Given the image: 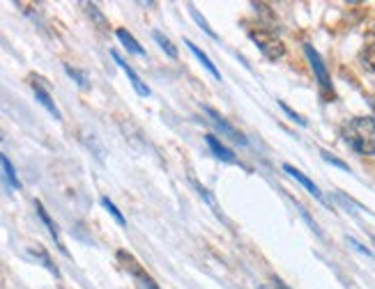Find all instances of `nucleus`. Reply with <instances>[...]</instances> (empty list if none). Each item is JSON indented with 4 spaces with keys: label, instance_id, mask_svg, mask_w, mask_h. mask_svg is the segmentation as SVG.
<instances>
[{
    "label": "nucleus",
    "instance_id": "f257e3e1",
    "mask_svg": "<svg viewBox=\"0 0 375 289\" xmlns=\"http://www.w3.org/2000/svg\"><path fill=\"white\" fill-rule=\"evenodd\" d=\"M343 140L364 156H375V120L354 117L343 127Z\"/></svg>",
    "mask_w": 375,
    "mask_h": 289
},
{
    "label": "nucleus",
    "instance_id": "f03ea898",
    "mask_svg": "<svg viewBox=\"0 0 375 289\" xmlns=\"http://www.w3.org/2000/svg\"><path fill=\"white\" fill-rule=\"evenodd\" d=\"M249 37L258 48H261V53L265 55V58L281 60L285 55V44L276 32L265 30V28H254V30H249Z\"/></svg>",
    "mask_w": 375,
    "mask_h": 289
},
{
    "label": "nucleus",
    "instance_id": "7ed1b4c3",
    "mask_svg": "<svg viewBox=\"0 0 375 289\" xmlns=\"http://www.w3.org/2000/svg\"><path fill=\"white\" fill-rule=\"evenodd\" d=\"M304 53H306V60L311 62V69H313V74H316V78H318V83H320V87H323L327 94H332V92H334V87H332L330 72H327V67H325V60L320 58V53H318L311 44H306V46H304Z\"/></svg>",
    "mask_w": 375,
    "mask_h": 289
},
{
    "label": "nucleus",
    "instance_id": "20e7f679",
    "mask_svg": "<svg viewBox=\"0 0 375 289\" xmlns=\"http://www.w3.org/2000/svg\"><path fill=\"white\" fill-rule=\"evenodd\" d=\"M118 259L122 261V268H125L127 273H132L134 278L139 280L145 289H159V287H156V282L145 273V268H143V266L139 264V261H136L134 255H129L127 250H120V253H118Z\"/></svg>",
    "mask_w": 375,
    "mask_h": 289
},
{
    "label": "nucleus",
    "instance_id": "39448f33",
    "mask_svg": "<svg viewBox=\"0 0 375 289\" xmlns=\"http://www.w3.org/2000/svg\"><path fill=\"white\" fill-rule=\"evenodd\" d=\"M205 113L210 115V120H212L214 122V127L216 129H219L221 131V133H226L228 138H233V140L235 142H240V144H247V138H244V133H242V131H237L235 127H233V124H228L226 120H223V117L219 115V113H216V110L214 108H210V106H205Z\"/></svg>",
    "mask_w": 375,
    "mask_h": 289
},
{
    "label": "nucleus",
    "instance_id": "423d86ee",
    "mask_svg": "<svg viewBox=\"0 0 375 289\" xmlns=\"http://www.w3.org/2000/svg\"><path fill=\"white\" fill-rule=\"evenodd\" d=\"M111 55H113L115 65H118V67L122 69V72L127 74V78L132 81V85H134V89H136V92H139L141 96H150V87H148L145 83H143V81L139 78V76H136V72H134V69H132V65H129V62H125V60H122V58H120V53H115V51H113Z\"/></svg>",
    "mask_w": 375,
    "mask_h": 289
},
{
    "label": "nucleus",
    "instance_id": "0eeeda50",
    "mask_svg": "<svg viewBox=\"0 0 375 289\" xmlns=\"http://www.w3.org/2000/svg\"><path fill=\"white\" fill-rule=\"evenodd\" d=\"M283 170H285V175H290L292 179H295V182H299V184H302L304 189L309 191L313 197H316V200H320V202H323V193H320V189H318V186L313 184L311 179L304 175V172H299L297 168H292V165H288V163L283 165Z\"/></svg>",
    "mask_w": 375,
    "mask_h": 289
},
{
    "label": "nucleus",
    "instance_id": "6e6552de",
    "mask_svg": "<svg viewBox=\"0 0 375 289\" xmlns=\"http://www.w3.org/2000/svg\"><path fill=\"white\" fill-rule=\"evenodd\" d=\"M205 140H207V147L214 151V156L216 158H221V161H226V163H235V154H233V149H228L226 144H223L219 138L212 136V133H207L205 136Z\"/></svg>",
    "mask_w": 375,
    "mask_h": 289
},
{
    "label": "nucleus",
    "instance_id": "1a4fd4ad",
    "mask_svg": "<svg viewBox=\"0 0 375 289\" xmlns=\"http://www.w3.org/2000/svg\"><path fill=\"white\" fill-rule=\"evenodd\" d=\"M115 37H118V39L122 41V46H125L129 53H134V55H145V48H143V46L139 44V39H136L129 30H125V28H118V30H115Z\"/></svg>",
    "mask_w": 375,
    "mask_h": 289
},
{
    "label": "nucleus",
    "instance_id": "9d476101",
    "mask_svg": "<svg viewBox=\"0 0 375 289\" xmlns=\"http://www.w3.org/2000/svg\"><path fill=\"white\" fill-rule=\"evenodd\" d=\"M35 209H37V216L42 218V223H44L46 227H49L51 237H53V241H56V244L60 246V250H63V253H67V250H65V246H63V241H60V230H58V225L53 223V218L49 216V211L44 209V206H42V202H35Z\"/></svg>",
    "mask_w": 375,
    "mask_h": 289
},
{
    "label": "nucleus",
    "instance_id": "9b49d317",
    "mask_svg": "<svg viewBox=\"0 0 375 289\" xmlns=\"http://www.w3.org/2000/svg\"><path fill=\"white\" fill-rule=\"evenodd\" d=\"M184 44H187L189 48H192V53L196 55V60H199V62H201V65H203V67H205V69H207V72H210V74H212V76H214V78H216V81H221V74H219V69H216V67H214V62H212V60H210V58H207V55H205V53H203V48H199V46H196V44H194V41H192V39H184Z\"/></svg>",
    "mask_w": 375,
    "mask_h": 289
},
{
    "label": "nucleus",
    "instance_id": "f8f14e48",
    "mask_svg": "<svg viewBox=\"0 0 375 289\" xmlns=\"http://www.w3.org/2000/svg\"><path fill=\"white\" fill-rule=\"evenodd\" d=\"M32 92H35V96H37V101L42 103V106L49 110V113L56 117V120H60V110L56 108V103H53V99H51V94L46 92V89L42 87V85H32Z\"/></svg>",
    "mask_w": 375,
    "mask_h": 289
},
{
    "label": "nucleus",
    "instance_id": "ddd939ff",
    "mask_svg": "<svg viewBox=\"0 0 375 289\" xmlns=\"http://www.w3.org/2000/svg\"><path fill=\"white\" fill-rule=\"evenodd\" d=\"M152 39L156 41V44H159V48H163V53H166L168 58H173V60L177 58V48H175L173 41H170V39L166 37V34L159 32V30H154V32H152Z\"/></svg>",
    "mask_w": 375,
    "mask_h": 289
},
{
    "label": "nucleus",
    "instance_id": "4468645a",
    "mask_svg": "<svg viewBox=\"0 0 375 289\" xmlns=\"http://www.w3.org/2000/svg\"><path fill=\"white\" fill-rule=\"evenodd\" d=\"M30 255H35V257H37L39 261H42V264H44L46 268H49V271H51L53 275H56V278H60V271L56 268V264H53V259L49 257V253H46L44 248H39V246H32V248H30Z\"/></svg>",
    "mask_w": 375,
    "mask_h": 289
},
{
    "label": "nucleus",
    "instance_id": "2eb2a0df",
    "mask_svg": "<svg viewBox=\"0 0 375 289\" xmlns=\"http://www.w3.org/2000/svg\"><path fill=\"white\" fill-rule=\"evenodd\" d=\"M83 10H85L88 17H90V19L94 21V25H97L99 30H106V28H108V21H106L104 14H101V12L97 10V5H92V3H83Z\"/></svg>",
    "mask_w": 375,
    "mask_h": 289
},
{
    "label": "nucleus",
    "instance_id": "dca6fc26",
    "mask_svg": "<svg viewBox=\"0 0 375 289\" xmlns=\"http://www.w3.org/2000/svg\"><path fill=\"white\" fill-rule=\"evenodd\" d=\"M0 165H3V170H5V175H8V182L14 186V189H19L21 186V182H19V177H17V170H14V165L10 163V158L5 156V154H0Z\"/></svg>",
    "mask_w": 375,
    "mask_h": 289
},
{
    "label": "nucleus",
    "instance_id": "f3484780",
    "mask_svg": "<svg viewBox=\"0 0 375 289\" xmlns=\"http://www.w3.org/2000/svg\"><path fill=\"white\" fill-rule=\"evenodd\" d=\"M192 184H194V189H196V191H199V193H201V197H203V200H205V202H207L210 206H212V209H214V213H216V216H219V218H223V213H221V209H219V204H216V202H214V197H212V195H210V191H205V189H203V186H201V182H196V179H192Z\"/></svg>",
    "mask_w": 375,
    "mask_h": 289
},
{
    "label": "nucleus",
    "instance_id": "a211bd4d",
    "mask_svg": "<svg viewBox=\"0 0 375 289\" xmlns=\"http://www.w3.org/2000/svg\"><path fill=\"white\" fill-rule=\"evenodd\" d=\"M189 10H192V19H194L196 23H199V25L203 28V32H205V34H210V37H214V39H216V32L212 30V28H210V23H207V21H205V17H203V14H201L199 10H196L194 5L189 7Z\"/></svg>",
    "mask_w": 375,
    "mask_h": 289
},
{
    "label": "nucleus",
    "instance_id": "6ab92c4d",
    "mask_svg": "<svg viewBox=\"0 0 375 289\" xmlns=\"http://www.w3.org/2000/svg\"><path fill=\"white\" fill-rule=\"evenodd\" d=\"M101 206H106V209H108V213H111V216L115 218V223H120L122 227L127 225L125 216H122V213H120V209H118V206H115V204H113V202H111V200H108V197H101Z\"/></svg>",
    "mask_w": 375,
    "mask_h": 289
},
{
    "label": "nucleus",
    "instance_id": "aec40b11",
    "mask_svg": "<svg viewBox=\"0 0 375 289\" xmlns=\"http://www.w3.org/2000/svg\"><path fill=\"white\" fill-rule=\"evenodd\" d=\"M361 60H364V65L371 69V72H375V44L364 48V53H361Z\"/></svg>",
    "mask_w": 375,
    "mask_h": 289
},
{
    "label": "nucleus",
    "instance_id": "412c9836",
    "mask_svg": "<svg viewBox=\"0 0 375 289\" xmlns=\"http://www.w3.org/2000/svg\"><path fill=\"white\" fill-rule=\"evenodd\" d=\"M65 72H67V74H70V76H72V78H74V81H77V83H79V85H81V87H88V76H85L83 72H79V69H74V67H70V65H67V67H65Z\"/></svg>",
    "mask_w": 375,
    "mask_h": 289
},
{
    "label": "nucleus",
    "instance_id": "4be33fe9",
    "mask_svg": "<svg viewBox=\"0 0 375 289\" xmlns=\"http://www.w3.org/2000/svg\"><path fill=\"white\" fill-rule=\"evenodd\" d=\"M278 106H281V110H283V113H285V115H288V117H290V120H295V122L299 124V127H306V120H304V117H302V115H299V113H295V110H292V108H288V103H283V101H278Z\"/></svg>",
    "mask_w": 375,
    "mask_h": 289
},
{
    "label": "nucleus",
    "instance_id": "5701e85b",
    "mask_svg": "<svg viewBox=\"0 0 375 289\" xmlns=\"http://www.w3.org/2000/svg\"><path fill=\"white\" fill-rule=\"evenodd\" d=\"M320 154H323V158H325V161L327 163H332V165H336V168H341V170H345V172H350V168H347V163H343V161H341V158H336V156H334V154H330V151H320Z\"/></svg>",
    "mask_w": 375,
    "mask_h": 289
},
{
    "label": "nucleus",
    "instance_id": "b1692460",
    "mask_svg": "<svg viewBox=\"0 0 375 289\" xmlns=\"http://www.w3.org/2000/svg\"><path fill=\"white\" fill-rule=\"evenodd\" d=\"M347 241H350V246H354V248H357L359 253H364V255H368V257H371V250H366V248L361 246L359 241H354V239H347Z\"/></svg>",
    "mask_w": 375,
    "mask_h": 289
},
{
    "label": "nucleus",
    "instance_id": "393cba45",
    "mask_svg": "<svg viewBox=\"0 0 375 289\" xmlns=\"http://www.w3.org/2000/svg\"><path fill=\"white\" fill-rule=\"evenodd\" d=\"M272 289H290V287H288V285H283V282L278 280V278H274V287H272Z\"/></svg>",
    "mask_w": 375,
    "mask_h": 289
},
{
    "label": "nucleus",
    "instance_id": "a878e982",
    "mask_svg": "<svg viewBox=\"0 0 375 289\" xmlns=\"http://www.w3.org/2000/svg\"><path fill=\"white\" fill-rule=\"evenodd\" d=\"M371 108H373V113H375V99H371Z\"/></svg>",
    "mask_w": 375,
    "mask_h": 289
},
{
    "label": "nucleus",
    "instance_id": "bb28decb",
    "mask_svg": "<svg viewBox=\"0 0 375 289\" xmlns=\"http://www.w3.org/2000/svg\"><path fill=\"white\" fill-rule=\"evenodd\" d=\"M373 37H375V30H373Z\"/></svg>",
    "mask_w": 375,
    "mask_h": 289
},
{
    "label": "nucleus",
    "instance_id": "cd10ccee",
    "mask_svg": "<svg viewBox=\"0 0 375 289\" xmlns=\"http://www.w3.org/2000/svg\"><path fill=\"white\" fill-rule=\"evenodd\" d=\"M373 241H375V239H373Z\"/></svg>",
    "mask_w": 375,
    "mask_h": 289
}]
</instances>
